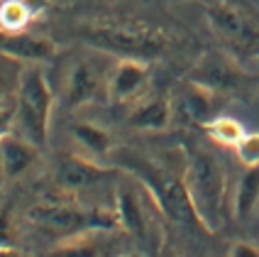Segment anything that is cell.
<instances>
[{
  "instance_id": "cell-21",
  "label": "cell",
  "mask_w": 259,
  "mask_h": 257,
  "mask_svg": "<svg viewBox=\"0 0 259 257\" xmlns=\"http://www.w3.org/2000/svg\"><path fill=\"white\" fill-rule=\"evenodd\" d=\"M25 69H27V61L13 57L8 52H0V103L15 100Z\"/></svg>"
},
{
  "instance_id": "cell-16",
  "label": "cell",
  "mask_w": 259,
  "mask_h": 257,
  "mask_svg": "<svg viewBox=\"0 0 259 257\" xmlns=\"http://www.w3.org/2000/svg\"><path fill=\"white\" fill-rule=\"evenodd\" d=\"M215 98H218L215 91L205 88V86H201L198 81H193V79H188L186 86H184V93H181L179 108H181V113L186 115L191 123H196V125L203 128L210 118H215L213 115Z\"/></svg>"
},
{
  "instance_id": "cell-19",
  "label": "cell",
  "mask_w": 259,
  "mask_h": 257,
  "mask_svg": "<svg viewBox=\"0 0 259 257\" xmlns=\"http://www.w3.org/2000/svg\"><path fill=\"white\" fill-rule=\"evenodd\" d=\"M37 20L34 0H3L0 3V29L22 32Z\"/></svg>"
},
{
  "instance_id": "cell-2",
  "label": "cell",
  "mask_w": 259,
  "mask_h": 257,
  "mask_svg": "<svg viewBox=\"0 0 259 257\" xmlns=\"http://www.w3.org/2000/svg\"><path fill=\"white\" fill-rule=\"evenodd\" d=\"M127 171L149 189L152 199L157 201V206L161 208L166 221H171V223L186 230L208 233L205 223L201 221V215H198L193 201H191V194H188L186 181H184V169L174 171L166 164H159V162L130 159Z\"/></svg>"
},
{
  "instance_id": "cell-14",
  "label": "cell",
  "mask_w": 259,
  "mask_h": 257,
  "mask_svg": "<svg viewBox=\"0 0 259 257\" xmlns=\"http://www.w3.org/2000/svg\"><path fill=\"white\" fill-rule=\"evenodd\" d=\"M127 123L137 130L164 132L171 125V100L159 93H147L144 98L130 105Z\"/></svg>"
},
{
  "instance_id": "cell-17",
  "label": "cell",
  "mask_w": 259,
  "mask_h": 257,
  "mask_svg": "<svg viewBox=\"0 0 259 257\" xmlns=\"http://www.w3.org/2000/svg\"><path fill=\"white\" fill-rule=\"evenodd\" d=\"M71 135L76 144L81 147V150H86V157H105V155H110V150H113V137H110V132L108 130H103L101 125H96V123H88V120H76L71 125Z\"/></svg>"
},
{
  "instance_id": "cell-5",
  "label": "cell",
  "mask_w": 259,
  "mask_h": 257,
  "mask_svg": "<svg viewBox=\"0 0 259 257\" xmlns=\"http://www.w3.org/2000/svg\"><path fill=\"white\" fill-rule=\"evenodd\" d=\"M27 221L42 230H57L64 235H76L83 230H120L115 206H83L78 201L54 199L34 203L27 211Z\"/></svg>"
},
{
  "instance_id": "cell-9",
  "label": "cell",
  "mask_w": 259,
  "mask_h": 257,
  "mask_svg": "<svg viewBox=\"0 0 259 257\" xmlns=\"http://www.w3.org/2000/svg\"><path fill=\"white\" fill-rule=\"evenodd\" d=\"M108 91V74L88 57L76 59L64 79V93L66 105L78 108L86 103H96Z\"/></svg>"
},
{
  "instance_id": "cell-11",
  "label": "cell",
  "mask_w": 259,
  "mask_h": 257,
  "mask_svg": "<svg viewBox=\"0 0 259 257\" xmlns=\"http://www.w3.org/2000/svg\"><path fill=\"white\" fill-rule=\"evenodd\" d=\"M0 52H8L27 64H49L57 57V44L49 37L32 34L29 29H22V32L0 29Z\"/></svg>"
},
{
  "instance_id": "cell-18",
  "label": "cell",
  "mask_w": 259,
  "mask_h": 257,
  "mask_svg": "<svg viewBox=\"0 0 259 257\" xmlns=\"http://www.w3.org/2000/svg\"><path fill=\"white\" fill-rule=\"evenodd\" d=\"M259 206V167H245V174L237 179L232 196V215L247 221Z\"/></svg>"
},
{
  "instance_id": "cell-10",
  "label": "cell",
  "mask_w": 259,
  "mask_h": 257,
  "mask_svg": "<svg viewBox=\"0 0 259 257\" xmlns=\"http://www.w3.org/2000/svg\"><path fill=\"white\" fill-rule=\"evenodd\" d=\"M188 79L198 81L201 86L215 91V93H228V91H235L237 86L242 84L245 76H242V69L235 64L232 54H228V52H210V54H203Z\"/></svg>"
},
{
  "instance_id": "cell-15",
  "label": "cell",
  "mask_w": 259,
  "mask_h": 257,
  "mask_svg": "<svg viewBox=\"0 0 259 257\" xmlns=\"http://www.w3.org/2000/svg\"><path fill=\"white\" fill-rule=\"evenodd\" d=\"M110 233L113 230H83V233H76V235H66L49 255H54V257L110 255V247H113Z\"/></svg>"
},
{
  "instance_id": "cell-23",
  "label": "cell",
  "mask_w": 259,
  "mask_h": 257,
  "mask_svg": "<svg viewBox=\"0 0 259 257\" xmlns=\"http://www.w3.org/2000/svg\"><path fill=\"white\" fill-rule=\"evenodd\" d=\"M235 155L245 167H259V132H247L235 147Z\"/></svg>"
},
{
  "instance_id": "cell-12",
  "label": "cell",
  "mask_w": 259,
  "mask_h": 257,
  "mask_svg": "<svg viewBox=\"0 0 259 257\" xmlns=\"http://www.w3.org/2000/svg\"><path fill=\"white\" fill-rule=\"evenodd\" d=\"M108 174H110V171L103 169L93 157H86V155H69V157L59 159L54 179H57V186L64 189V191H78V189L98 184L103 176H108Z\"/></svg>"
},
{
  "instance_id": "cell-24",
  "label": "cell",
  "mask_w": 259,
  "mask_h": 257,
  "mask_svg": "<svg viewBox=\"0 0 259 257\" xmlns=\"http://www.w3.org/2000/svg\"><path fill=\"white\" fill-rule=\"evenodd\" d=\"M228 255L230 257H259V240L257 243H232L230 250H228Z\"/></svg>"
},
{
  "instance_id": "cell-20",
  "label": "cell",
  "mask_w": 259,
  "mask_h": 257,
  "mask_svg": "<svg viewBox=\"0 0 259 257\" xmlns=\"http://www.w3.org/2000/svg\"><path fill=\"white\" fill-rule=\"evenodd\" d=\"M203 130H205V135H208L213 142L223 144V147H230V150H235L237 144L242 142V137L247 135L245 128H242V123L230 118V115H215V118H210V120L203 125Z\"/></svg>"
},
{
  "instance_id": "cell-6",
  "label": "cell",
  "mask_w": 259,
  "mask_h": 257,
  "mask_svg": "<svg viewBox=\"0 0 259 257\" xmlns=\"http://www.w3.org/2000/svg\"><path fill=\"white\" fill-rule=\"evenodd\" d=\"M52 105H54V96L44 71L39 69V64H27L20 88L15 93V115H17L20 135L44 147L49 137Z\"/></svg>"
},
{
  "instance_id": "cell-3",
  "label": "cell",
  "mask_w": 259,
  "mask_h": 257,
  "mask_svg": "<svg viewBox=\"0 0 259 257\" xmlns=\"http://www.w3.org/2000/svg\"><path fill=\"white\" fill-rule=\"evenodd\" d=\"M184 181L208 233H215L223 226L228 199V179L220 162L201 147H188L184 159Z\"/></svg>"
},
{
  "instance_id": "cell-7",
  "label": "cell",
  "mask_w": 259,
  "mask_h": 257,
  "mask_svg": "<svg viewBox=\"0 0 259 257\" xmlns=\"http://www.w3.org/2000/svg\"><path fill=\"white\" fill-rule=\"evenodd\" d=\"M205 20L228 52L259 54V15L254 10L218 0L205 5Z\"/></svg>"
},
{
  "instance_id": "cell-8",
  "label": "cell",
  "mask_w": 259,
  "mask_h": 257,
  "mask_svg": "<svg viewBox=\"0 0 259 257\" xmlns=\"http://www.w3.org/2000/svg\"><path fill=\"white\" fill-rule=\"evenodd\" d=\"M152 74L144 59L120 57L108 74V91L105 96L113 105H132L149 93Z\"/></svg>"
},
{
  "instance_id": "cell-4",
  "label": "cell",
  "mask_w": 259,
  "mask_h": 257,
  "mask_svg": "<svg viewBox=\"0 0 259 257\" xmlns=\"http://www.w3.org/2000/svg\"><path fill=\"white\" fill-rule=\"evenodd\" d=\"M115 211L120 218V230H125L130 238L137 245H142L144 250L157 252L161 247V228L157 226V218L161 213V208L157 206V201L152 199L149 189L137 179H122L115 186Z\"/></svg>"
},
{
  "instance_id": "cell-1",
  "label": "cell",
  "mask_w": 259,
  "mask_h": 257,
  "mask_svg": "<svg viewBox=\"0 0 259 257\" xmlns=\"http://www.w3.org/2000/svg\"><path fill=\"white\" fill-rule=\"evenodd\" d=\"M81 40H86L91 47L110 52L120 57L132 59H157L166 54L171 47V37L161 27L147 25V22H135V20H91L81 25L76 32Z\"/></svg>"
},
{
  "instance_id": "cell-13",
  "label": "cell",
  "mask_w": 259,
  "mask_h": 257,
  "mask_svg": "<svg viewBox=\"0 0 259 257\" xmlns=\"http://www.w3.org/2000/svg\"><path fill=\"white\" fill-rule=\"evenodd\" d=\"M39 144L32 140L22 137V135H8L0 140V162L5 169V179L8 181H17L27 174L37 162H39Z\"/></svg>"
},
{
  "instance_id": "cell-22",
  "label": "cell",
  "mask_w": 259,
  "mask_h": 257,
  "mask_svg": "<svg viewBox=\"0 0 259 257\" xmlns=\"http://www.w3.org/2000/svg\"><path fill=\"white\" fill-rule=\"evenodd\" d=\"M17 230L13 223V213H10V203H3L0 206V255L13 257L20 255L17 250Z\"/></svg>"
}]
</instances>
